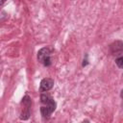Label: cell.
I'll use <instances>...</instances> for the list:
<instances>
[{
    "label": "cell",
    "instance_id": "obj_9",
    "mask_svg": "<svg viewBox=\"0 0 123 123\" xmlns=\"http://www.w3.org/2000/svg\"><path fill=\"white\" fill-rule=\"evenodd\" d=\"M115 63H116V65H117L119 68H123V56L118 57V58L115 60Z\"/></svg>",
    "mask_w": 123,
    "mask_h": 123
},
{
    "label": "cell",
    "instance_id": "obj_10",
    "mask_svg": "<svg viewBox=\"0 0 123 123\" xmlns=\"http://www.w3.org/2000/svg\"><path fill=\"white\" fill-rule=\"evenodd\" d=\"M43 64L45 65V66H49L50 64H51V60H50V58H48V59H46L44 62H43Z\"/></svg>",
    "mask_w": 123,
    "mask_h": 123
},
{
    "label": "cell",
    "instance_id": "obj_1",
    "mask_svg": "<svg viewBox=\"0 0 123 123\" xmlns=\"http://www.w3.org/2000/svg\"><path fill=\"white\" fill-rule=\"evenodd\" d=\"M54 86V81L50 78H44L41 80L40 82V91L41 92H45V91H48L50 90Z\"/></svg>",
    "mask_w": 123,
    "mask_h": 123
},
{
    "label": "cell",
    "instance_id": "obj_2",
    "mask_svg": "<svg viewBox=\"0 0 123 123\" xmlns=\"http://www.w3.org/2000/svg\"><path fill=\"white\" fill-rule=\"evenodd\" d=\"M110 49L113 55H121L123 52V42L120 40H116L111 44Z\"/></svg>",
    "mask_w": 123,
    "mask_h": 123
},
{
    "label": "cell",
    "instance_id": "obj_3",
    "mask_svg": "<svg viewBox=\"0 0 123 123\" xmlns=\"http://www.w3.org/2000/svg\"><path fill=\"white\" fill-rule=\"evenodd\" d=\"M48 58H50V49L49 48L43 47L37 52V60L39 62L43 63V62Z\"/></svg>",
    "mask_w": 123,
    "mask_h": 123
},
{
    "label": "cell",
    "instance_id": "obj_12",
    "mask_svg": "<svg viewBox=\"0 0 123 123\" xmlns=\"http://www.w3.org/2000/svg\"><path fill=\"white\" fill-rule=\"evenodd\" d=\"M120 96H121V98L123 99V89L121 90V93H120Z\"/></svg>",
    "mask_w": 123,
    "mask_h": 123
},
{
    "label": "cell",
    "instance_id": "obj_4",
    "mask_svg": "<svg viewBox=\"0 0 123 123\" xmlns=\"http://www.w3.org/2000/svg\"><path fill=\"white\" fill-rule=\"evenodd\" d=\"M40 112H41V115L43 116V117H49L50 116V114L52 113V111H51V110L46 106V107H41L40 108Z\"/></svg>",
    "mask_w": 123,
    "mask_h": 123
},
{
    "label": "cell",
    "instance_id": "obj_8",
    "mask_svg": "<svg viewBox=\"0 0 123 123\" xmlns=\"http://www.w3.org/2000/svg\"><path fill=\"white\" fill-rule=\"evenodd\" d=\"M46 106H47V107H48V108L51 110V111L53 112V111H55V109H56V102H55V101H54V100L51 98V100H50V101L47 103V105H46Z\"/></svg>",
    "mask_w": 123,
    "mask_h": 123
},
{
    "label": "cell",
    "instance_id": "obj_11",
    "mask_svg": "<svg viewBox=\"0 0 123 123\" xmlns=\"http://www.w3.org/2000/svg\"><path fill=\"white\" fill-rule=\"evenodd\" d=\"M6 1H7V0H1V5L3 6V5H4V3H5Z\"/></svg>",
    "mask_w": 123,
    "mask_h": 123
},
{
    "label": "cell",
    "instance_id": "obj_5",
    "mask_svg": "<svg viewBox=\"0 0 123 123\" xmlns=\"http://www.w3.org/2000/svg\"><path fill=\"white\" fill-rule=\"evenodd\" d=\"M30 117V111H29V107H25V109L22 111L20 114V119L22 120H27Z\"/></svg>",
    "mask_w": 123,
    "mask_h": 123
},
{
    "label": "cell",
    "instance_id": "obj_7",
    "mask_svg": "<svg viewBox=\"0 0 123 123\" xmlns=\"http://www.w3.org/2000/svg\"><path fill=\"white\" fill-rule=\"evenodd\" d=\"M31 98L28 96V95H25L22 99V104L25 106V107H30L31 106Z\"/></svg>",
    "mask_w": 123,
    "mask_h": 123
},
{
    "label": "cell",
    "instance_id": "obj_6",
    "mask_svg": "<svg viewBox=\"0 0 123 123\" xmlns=\"http://www.w3.org/2000/svg\"><path fill=\"white\" fill-rule=\"evenodd\" d=\"M50 100H51V97H50L47 93H41V95H40V101H41L42 104L47 105V103H48Z\"/></svg>",
    "mask_w": 123,
    "mask_h": 123
}]
</instances>
